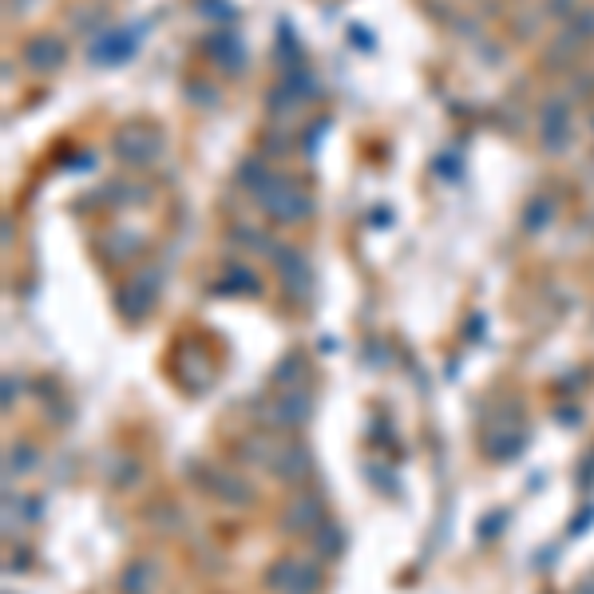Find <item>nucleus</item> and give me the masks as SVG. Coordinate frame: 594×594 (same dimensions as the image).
I'll return each instance as SVG.
<instances>
[{
	"mask_svg": "<svg viewBox=\"0 0 594 594\" xmlns=\"http://www.w3.org/2000/svg\"><path fill=\"white\" fill-rule=\"evenodd\" d=\"M257 198H262V211L270 218H277V222H297V218L310 214V198L282 175L266 178V183L257 186Z\"/></svg>",
	"mask_w": 594,
	"mask_h": 594,
	"instance_id": "nucleus-1",
	"label": "nucleus"
},
{
	"mask_svg": "<svg viewBox=\"0 0 594 594\" xmlns=\"http://www.w3.org/2000/svg\"><path fill=\"white\" fill-rule=\"evenodd\" d=\"M158 139L151 131H143V127H135V131H119L115 139V155L123 158V163H135V166H143V163H151V158L158 155Z\"/></svg>",
	"mask_w": 594,
	"mask_h": 594,
	"instance_id": "nucleus-2",
	"label": "nucleus"
},
{
	"mask_svg": "<svg viewBox=\"0 0 594 594\" xmlns=\"http://www.w3.org/2000/svg\"><path fill=\"white\" fill-rule=\"evenodd\" d=\"M24 59H28V68H36V72H56V68L68 59V48L59 44L56 36H36L24 44Z\"/></svg>",
	"mask_w": 594,
	"mask_h": 594,
	"instance_id": "nucleus-3",
	"label": "nucleus"
},
{
	"mask_svg": "<svg viewBox=\"0 0 594 594\" xmlns=\"http://www.w3.org/2000/svg\"><path fill=\"white\" fill-rule=\"evenodd\" d=\"M206 52H211V59H218L222 68H242V40L238 36H214L211 44H206Z\"/></svg>",
	"mask_w": 594,
	"mask_h": 594,
	"instance_id": "nucleus-4",
	"label": "nucleus"
},
{
	"mask_svg": "<svg viewBox=\"0 0 594 594\" xmlns=\"http://www.w3.org/2000/svg\"><path fill=\"white\" fill-rule=\"evenodd\" d=\"M99 44H107V48H92V56L99 59V64H119V59H127V56L135 52V44H131V36H127V32L104 36Z\"/></svg>",
	"mask_w": 594,
	"mask_h": 594,
	"instance_id": "nucleus-5",
	"label": "nucleus"
},
{
	"mask_svg": "<svg viewBox=\"0 0 594 594\" xmlns=\"http://www.w3.org/2000/svg\"><path fill=\"white\" fill-rule=\"evenodd\" d=\"M567 107L562 104H551L547 115H543V139H547V147H562L567 143Z\"/></svg>",
	"mask_w": 594,
	"mask_h": 594,
	"instance_id": "nucleus-6",
	"label": "nucleus"
},
{
	"mask_svg": "<svg viewBox=\"0 0 594 594\" xmlns=\"http://www.w3.org/2000/svg\"><path fill=\"white\" fill-rule=\"evenodd\" d=\"M123 590L127 594H147L151 590V562H143V559L131 562V571L123 574Z\"/></svg>",
	"mask_w": 594,
	"mask_h": 594,
	"instance_id": "nucleus-7",
	"label": "nucleus"
}]
</instances>
